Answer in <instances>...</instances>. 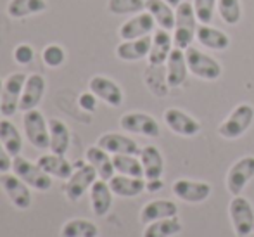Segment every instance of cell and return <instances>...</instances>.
Segmentation results:
<instances>
[{"mask_svg":"<svg viewBox=\"0 0 254 237\" xmlns=\"http://www.w3.org/2000/svg\"><path fill=\"white\" fill-rule=\"evenodd\" d=\"M113 190L109 182L97 178L90 187V208L95 217H106L113 208Z\"/></svg>","mask_w":254,"mask_h":237,"instance_id":"obj_22","label":"cell"},{"mask_svg":"<svg viewBox=\"0 0 254 237\" xmlns=\"http://www.w3.org/2000/svg\"><path fill=\"white\" fill-rule=\"evenodd\" d=\"M23 127L24 135H26L28 142L35 147V149H49L51 146V134H49V120L44 116L40 109H31L26 111L23 116Z\"/></svg>","mask_w":254,"mask_h":237,"instance_id":"obj_5","label":"cell"},{"mask_svg":"<svg viewBox=\"0 0 254 237\" xmlns=\"http://www.w3.org/2000/svg\"><path fill=\"white\" fill-rule=\"evenodd\" d=\"M164 2H166V3H170V5L173 7V9H177V7L182 3V0H164Z\"/></svg>","mask_w":254,"mask_h":237,"instance_id":"obj_43","label":"cell"},{"mask_svg":"<svg viewBox=\"0 0 254 237\" xmlns=\"http://www.w3.org/2000/svg\"><path fill=\"white\" fill-rule=\"evenodd\" d=\"M78 106L83 111H87V113H94L97 109V95L90 90L83 92V94L78 97Z\"/></svg>","mask_w":254,"mask_h":237,"instance_id":"obj_40","label":"cell"},{"mask_svg":"<svg viewBox=\"0 0 254 237\" xmlns=\"http://www.w3.org/2000/svg\"><path fill=\"white\" fill-rule=\"evenodd\" d=\"M12 59H14V63L19 64V66H28V64H31L35 59L33 45L26 44V42L16 45V47H14V52H12Z\"/></svg>","mask_w":254,"mask_h":237,"instance_id":"obj_39","label":"cell"},{"mask_svg":"<svg viewBox=\"0 0 254 237\" xmlns=\"http://www.w3.org/2000/svg\"><path fill=\"white\" fill-rule=\"evenodd\" d=\"M12 173H16L24 184H28L31 189L38 192H47L52 187V177L45 173L38 163L26 159L24 156H16L12 159Z\"/></svg>","mask_w":254,"mask_h":237,"instance_id":"obj_4","label":"cell"},{"mask_svg":"<svg viewBox=\"0 0 254 237\" xmlns=\"http://www.w3.org/2000/svg\"><path fill=\"white\" fill-rule=\"evenodd\" d=\"M197 35V17L190 2H182L175 10L173 45L177 49L187 50Z\"/></svg>","mask_w":254,"mask_h":237,"instance_id":"obj_1","label":"cell"},{"mask_svg":"<svg viewBox=\"0 0 254 237\" xmlns=\"http://www.w3.org/2000/svg\"><path fill=\"white\" fill-rule=\"evenodd\" d=\"M42 63L47 68H61L67 59L66 49L59 44H49L42 50Z\"/></svg>","mask_w":254,"mask_h":237,"instance_id":"obj_37","label":"cell"},{"mask_svg":"<svg viewBox=\"0 0 254 237\" xmlns=\"http://www.w3.org/2000/svg\"><path fill=\"white\" fill-rule=\"evenodd\" d=\"M152 45V37L135 38V40H123L116 47V57L125 63H135V61H140L144 57L149 56Z\"/></svg>","mask_w":254,"mask_h":237,"instance_id":"obj_19","label":"cell"},{"mask_svg":"<svg viewBox=\"0 0 254 237\" xmlns=\"http://www.w3.org/2000/svg\"><path fill=\"white\" fill-rule=\"evenodd\" d=\"M97 146L102 147L104 151H107L109 154H113V156L114 154H133V156H138L142 151L140 146L131 137L123 134H114V132L102 134L97 139Z\"/></svg>","mask_w":254,"mask_h":237,"instance_id":"obj_17","label":"cell"},{"mask_svg":"<svg viewBox=\"0 0 254 237\" xmlns=\"http://www.w3.org/2000/svg\"><path fill=\"white\" fill-rule=\"evenodd\" d=\"M2 90H3V80L0 78V104H2Z\"/></svg>","mask_w":254,"mask_h":237,"instance_id":"obj_44","label":"cell"},{"mask_svg":"<svg viewBox=\"0 0 254 237\" xmlns=\"http://www.w3.org/2000/svg\"><path fill=\"white\" fill-rule=\"evenodd\" d=\"M218 12L220 17L225 21L227 24H237L242 17V7H241V0H218L216 3Z\"/></svg>","mask_w":254,"mask_h":237,"instance_id":"obj_36","label":"cell"},{"mask_svg":"<svg viewBox=\"0 0 254 237\" xmlns=\"http://www.w3.org/2000/svg\"><path fill=\"white\" fill-rule=\"evenodd\" d=\"M218 0H194V12L195 17L201 24H211L214 17V9H216Z\"/></svg>","mask_w":254,"mask_h":237,"instance_id":"obj_38","label":"cell"},{"mask_svg":"<svg viewBox=\"0 0 254 237\" xmlns=\"http://www.w3.org/2000/svg\"><path fill=\"white\" fill-rule=\"evenodd\" d=\"M228 215L237 237H249L254 232V208L244 196H234L228 204Z\"/></svg>","mask_w":254,"mask_h":237,"instance_id":"obj_6","label":"cell"},{"mask_svg":"<svg viewBox=\"0 0 254 237\" xmlns=\"http://www.w3.org/2000/svg\"><path fill=\"white\" fill-rule=\"evenodd\" d=\"M184 231V224L178 217L163 218L152 224H147L142 232V237H175Z\"/></svg>","mask_w":254,"mask_h":237,"instance_id":"obj_32","label":"cell"},{"mask_svg":"<svg viewBox=\"0 0 254 237\" xmlns=\"http://www.w3.org/2000/svg\"><path fill=\"white\" fill-rule=\"evenodd\" d=\"M97 178H99L97 171H95V168L92 166L90 163H87V159L78 161V163H74L73 173H71V177L66 180L63 190L67 199L73 201V203H78V201L87 194V190H90L92 184H94Z\"/></svg>","mask_w":254,"mask_h":237,"instance_id":"obj_2","label":"cell"},{"mask_svg":"<svg viewBox=\"0 0 254 237\" xmlns=\"http://www.w3.org/2000/svg\"><path fill=\"white\" fill-rule=\"evenodd\" d=\"M85 159H87V163H90L95 168L99 178H102V180L109 182L114 177V173H116L113 164V156L107 151H104L102 147H99L97 144L90 146L85 151Z\"/></svg>","mask_w":254,"mask_h":237,"instance_id":"obj_24","label":"cell"},{"mask_svg":"<svg viewBox=\"0 0 254 237\" xmlns=\"http://www.w3.org/2000/svg\"><path fill=\"white\" fill-rule=\"evenodd\" d=\"M113 164L116 173L128 175V177H138L144 178V168H142L140 158L133 154H114Z\"/></svg>","mask_w":254,"mask_h":237,"instance_id":"obj_34","label":"cell"},{"mask_svg":"<svg viewBox=\"0 0 254 237\" xmlns=\"http://www.w3.org/2000/svg\"><path fill=\"white\" fill-rule=\"evenodd\" d=\"M61 237H99V227L85 218H73L61 227Z\"/></svg>","mask_w":254,"mask_h":237,"instance_id":"obj_33","label":"cell"},{"mask_svg":"<svg viewBox=\"0 0 254 237\" xmlns=\"http://www.w3.org/2000/svg\"><path fill=\"white\" fill-rule=\"evenodd\" d=\"M47 7V0H9L7 16L12 19H26V17L44 14Z\"/></svg>","mask_w":254,"mask_h":237,"instance_id":"obj_28","label":"cell"},{"mask_svg":"<svg viewBox=\"0 0 254 237\" xmlns=\"http://www.w3.org/2000/svg\"><path fill=\"white\" fill-rule=\"evenodd\" d=\"M166 85L170 88H178L180 85H184V81L187 80L189 66L187 59H185V50L175 47L170 52V57L166 61Z\"/></svg>","mask_w":254,"mask_h":237,"instance_id":"obj_18","label":"cell"},{"mask_svg":"<svg viewBox=\"0 0 254 237\" xmlns=\"http://www.w3.org/2000/svg\"><path fill=\"white\" fill-rule=\"evenodd\" d=\"M45 88H47V83H45V78L38 73H31L28 75L26 83H24L23 88V95H21V102H19V111L26 113V111L37 109L38 104L42 102L45 95Z\"/></svg>","mask_w":254,"mask_h":237,"instance_id":"obj_16","label":"cell"},{"mask_svg":"<svg viewBox=\"0 0 254 237\" xmlns=\"http://www.w3.org/2000/svg\"><path fill=\"white\" fill-rule=\"evenodd\" d=\"M120 127L121 130L128 132V134L144 135L149 139H156L161 135V127L156 121V118L147 113H140V111L125 113L120 118Z\"/></svg>","mask_w":254,"mask_h":237,"instance_id":"obj_9","label":"cell"},{"mask_svg":"<svg viewBox=\"0 0 254 237\" xmlns=\"http://www.w3.org/2000/svg\"><path fill=\"white\" fill-rule=\"evenodd\" d=\"M0 142L3 144V147L9 151L12 158L19 156L23 151V135L9 118L0 120Z\"/></svg>","mask_w":254,"mask_h":237,"instance_id":"obj_30","label":"cell"},{"mask_svg":"<svg viewBox=\"0 0 254 237\" xmlns=\"http://www.w3.org/2000/svg\"><path fill=\"white\" fill-rule=\"evenodd\" d=\"M38 166L49 173L52 178H59V180H67L74 170V164L66 159V156H61L56 153H45L38 158Z\"/></svg>","mask_w":254,"mask_h":237,"instance_id":"obj_20","label":"cell"},{"mask_svg":"<svg viewBox=\"0 0 254 237\" xmlns=\"http://www.w3.org/2000/svg\"><path fill=\"white\" fill-rule=\"evenodd\" d=\"M88 90L94 92L97 99L106 102L111 107H120L125 100L123 88L111 78L104 77V75H95L88 81Z\"/></svg>","mask_w":254,"mask_h":237,"instance_id":"obj_14","label":"cell"},{"mask_svg":"<svg viewBox=\"0 0 254 237\" xmlns=\"http://www.w3.org/2000/svg\"><path fill=\"white\" fill-rule=\"evenodd\" d=\"M0 187L14 208L28 210L31 206V201H33L30 190L31 187L24 184L16 173H0Z\"/></svg>","mask_w":254,"mask_h":237,"instance_id":"obj_10","label":"cell"},{"mask_svg":"<svg viewBox=\"0 0 254 237\" xmlns=\"http://www.w3.org/2000/svg\"><path fill=\"white\" fill-rule=\"evenodd\" d=\"M156 30V21L147 10H142L138 14H133L130 19H127L120 26L118 33H120L121 40H135V38H142L151 35Z\"/></svg>","mask_w":254,"mask_h":237,"instance_id":"obj_15","label":"cell"},{"mask_svg":"<svg viewBox=\"0 0 254 237\" xmlns=\"http://www.w3.org/2000/svg\"><path fill=\"white\" fill-rule=\"evenodd\" d=\"M107 10L114 16H133L145 10V0H109Z\"/></svg>","mask_w":254,"mask_h":237,"instance_id":"obj_35","label":"cell"},{"mask_svg":"<svg viewBox=\"0 0 254 237\" xmlns=\"http://www.w3.org/2000/svg\"><path fill=\"white\" fill-rule=\"evenodd\" d=\"M195 37H197V42L202 47H206L209 50H225L230 45V37H228L225 31L209 26V24L199 26Z\"/></svg>","mask_w":254,"mask_h":237,"instance_id":"obj_29","label":"cell"},{"mask_svg":"<svg viewBox=\"0 0 254 237\" xmlns=\"http://www.w3.org/2000/svg\"><path fill=\"white\" fill-rule=\"evenodd\" d=\"M254 178V156H244L230 166L225 178L227 190L232 196H241L246 185Z\"/></svg>","mask_w":254,"mask_h":237,"instance_id":"obj_11","label":"cell"},{"mask_svg":"<svg viewBox=\"0 0 254 237\" xmlns=\"http://www.w3.org/2000/svg\"><path fill=\"white\" fill-rule=\"evenodd\" d=\"M171 47H173V37L170 35V31L157 28L152 35L151 52L147 56L149 66H163L170 57V52L173 50Z\"/></svg>","mask_w":254,"mask_h":237,"instance_id":"obj_21","label":"cell"},{"mask_svg":"<svg viewBox=\"0 0 254 237\" xmlns=\"http://www.w3.org/2000/svg\"><path fill=\"white\" fill-rule=\"evenodd\" d=\"M12 159L14 158L10 156L9 151L0 142V173H9L12 170Z\"/></svg>","mask_w":254,"mask_h":237,"instance_id":"obj_41","label":"cell"},{"mask_svg":"<svg viewBox=\"0 0 254 237\" xmlns=\"http://www.w3.org/2000/svg\"><path fill=\"white\" fill-rule=\"evenodd\" d=\"M109 187L118 197H137L145 190V178L118 173L109 180Z\"/></svg>","mask_w":254,"mask_h":237,"instance_id":"obj_26","label":"cell"},{"mask_svg":"<svg viewBox=\"0 0 254 237\" xmlns=\"http://www.w3.org/2000/svg\"><path fill=\"white\" fill-rule=\"evenodd\" d=\"M185 59H187V66L194 77L201 78L206 81H214L221 77L223 70H221V64L218 63L214 57L207 56V54L201 52L195 47H189L185 50Z\"/></svg>","mask_w":254,"mask_h":237,"instance_id":"obj_7","label":"cell"},{"mask_svg":"<svg viewBox=\"0 0 254 237\" xmlns=\"http://www.w3.org/2000/svg\"><path fill=\"white\" fill-rule=\"evenodd\" d=\"M177 215H178L177 203L168 201V199H154V201H149L147 204L142 206L140 224L147 225V224H152V222H156V220L177 217Z\"/></svg>","mask_w":254,"mask_h":237,"instance_id":"obj_23","label":"cell"},{"mask_svg":"<svg viewBox=\"0 0 254 237\" xmlns=\"http://www.w3.org/2000/svg\"><path fill=\"white\" fill-rule=\"evenodd\" d=\"M145 10L154 17L159 28L168 31L175 28V10L164 0H145Z\"/></svg>","mask_w":254,"mask_h":237,"instance_id":"obj_31","label":"cell"},{"mask_svg":"<svg viewBox=\"0 0 254 237\" xmlns=\"http://www.w3.org/2000/svg\"><path fill=\"white\" fill-rule=\"evenodd\" d=\"M142 161V168H144V178L145 180H156V178L163 177L164 171V158L161 151L156 146H145L142 147L140 154H138Z\"/></svg>","mask_w":254,"mask_h":237,"instance_id":"obj_25","label":"cell"},{"mask_svg":"<svg viewBox=\"0 0 254 237\" xmlns=\"http://www.w3.org/2000/svg\"><path fill=\"white\" fill-rule=\"evenodd\" d=\"M175 197L184 203L189 204H199L207 201V197L211 196V185L207 182H199V180H189V178H178L171 185Z\"/></svg>","mask_w":254,"mask_h":237,"instance_id":"obj_12","label":"cell"},{"mask_svg":"<svg viewBox=\"0 0 254 237\" xmlns=\"http://www.w3.org/2000/svg\"><path fill=\"white\" fill-rule=\"evenodd\" d=\"M49 134H51V153L66 156L67 149L71 144V132L69 127L59 118H51L49 120Z\"/></svg>","mask_w":254,"mask_h":237,"instance_id":"obj_27","label":"cell"},{"mask_svg":"<svg viewBox=\"0 0 254 237\" xmlns=\"http://www.w3.org/2000/svg\"><path fill=\"white\" fill-rule=\"evenodd\" d=\"M253 123H254V107L248 102L239 104L228 114L227 120L221 121V125L218 127V134H220V137L227 139V141H235V139L242 137L253 127Z\"/></svg>","mask_w":254,"mask_h":237,"instance_id":"obj_3","label":"cell"},{"mask_svg":"<svg viewBox=\"0 0 254 237\" xmlns=\"http://www.w3.org/2000/svg\"><path fill=\"white\" fill-rule=\"evenodd\" d=\"M163 120L166 127L180 137H194L201 132V123L189 113L177 109V107H170V109L164 111Z\"/></svg>","mask_w":254,"mask_h":237,"instance_id":"obj_13","label":"cell"},{"mask_svg":"<svg viewBox=\"0 0 254 237\" xmlns=\"http://www.w3.org/2000/svg\"><path fill=\"white\" fill-rule=\"evenodd\" d=\"M26 78L28 75L16 71V73H10L3 80L2 104H0V114L3 118H12L19 111V102L21 95H23L24 83H26Z\"/></svg>","mask_w":254,"mask_h":237,"instance_id":"obj_8","label":"cell"},{"mask_svg":"<svg viewBox=\"0 0 254 237\" xmlns=\"http://www.w3.org/2000/svg\"><path fill=\"white\" fill-rule=\"evenodd\" d=\"M163 189V180L156 178V180H145V190L147 192H157V190Z\"/></svg>","mask_w":254,"mask_h":237,"instance_id":"obj_42","label":"cell"}]
</instances>
